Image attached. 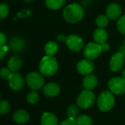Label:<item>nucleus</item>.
Segmentation results:
<instances>
[{"mask_svg": "<svg viewBox=\"0 0 125 125\" xmlns=\"http://www.w3.org/2000/svg\"><path fill=\"white\" fill-rule=\"evenodd\" d=\"M93 38L96 43L99 44H102L103 43L107 42L108 34L106 30H104V28H97L94 30L93 33Z\"/></svg>", "mask_w": 125, "mask_h": 125, "instance_id": "obj_16", "label": "nucleus"}, {"mask_svg": "<svg viewBox=\"0 0 125 125\" xmlns=\"http://www.w3.org/2000/svg\"><path fill=\"white\" fill-rule=\"evenodd\" d=\"M102 52L101 45L94 42L88 43L83 49V55L85 58L94 60L96 59Z\"/></svg>", "mask_w": 125, "mask_h": 125, "instance_id": "obj_7", "label": "nucleus"}, {"mask_svg": "<svg viewBox=\"0 0 125 125\" xmlns=\"http://www.w3.org/2000/svg\"><path fill=\"white\" fill-rule=\"evenodd\" d=\"M115 104V98L110 91H104L98 96V108L103 112L110 110Z\"/></svg>", "mask_w": 125, "mask_h": 125, "instance_id": "obj_3", "label": "nucleus"}, {"mask_svg": "<svg viewBox=\"0 0 125 125\" xmlns=\"http://www.w3.org/2000/svg\"><path fill=\"white\" fill-rule=\"evenodd\" d=\"M60 125H77L76 119L72 118H68L67 119H65L62 121Z\"/></svg>", "mask_w": 125, "mask_h": 125, "instance_id": "obj_30", "label": "nucleus"}, {"mask_svg": "<svg viewBox=\"0 0 125 125\" xmlns=\"http://www.w3.org/2000/svg\"><path fill=\"white\" fill-rule=\"evenodd\" d=\"M66 38H67V36L62 35V34H60L57 36V40L60 42H66Z\"/></svg>", "mask_w": 125, "mask_h": 125, "instance_id": "obj_35", "label": "nucleus"}, {"mask_svg": "<svg viewBox=\"0 0 125 125\" xmlns=\"http://www.w3.org/2000/svg\"><path fill=\"white\" fill-rule=\"evenodd\" d=\"M121 8L117 3H111L110 4L106 9V16L109 19L115 20L121 16Z\"/></svg>", "mask_w": 125, "mask_h": 125, "instance_id": "obj_12", "label": "nucleus"}, {"mask_svg": "<svg viewBox=\"0 0 125 125\" xmlns=\"http://www.w3.org/2000/svg\"><path fill=\"white\" fill-rule=\"evenodd\" d=\"M9 14V8L6 4H0V19H4Z\"/></svg>", "mask_w": 125, "mask_h": 125, "instance_id": "obj_28", "label": "nucleus"}, {"mask_svg": "<svg viewBox=\"0 0 125 125\" xmlns=\"http://www.w3.org/2000/svg\"><path fill=\"white\" fill-rule=\"evenodd\" d=\"M24 1L25 2H28V3H30V2H34L35 0H24Z\"/></svg>", "mask_w": 125, "mask_h": 125, "instance_id": "obj_37", "label": "nucleus"}, {"mask_svg": "<svg viewBox=\"0 0 125 125\" xmlns=\"http://www.w3.org/2000/svg\"><path fill=\"white\" fill-rule=\"evenodd\" d=\"M121 76H122V77H123L124 79H125V69L123 70V72H122V73H121Z\"/></svg>", "mask_w": 125, "mask_h": 125, "instance_id": "obj_36", "label": "nucleus"}, {"mask_svg": "<svg viewBox=\"0 0 125 125\" xmlns=\"http://www.w3.org/2000/svg\"><path fill=\"white\" fill-rule=\"evenodd\" d=\"M60 92V87L56 83H49L43 86V94L48 97L57 96Z\"/></svg>", "mask_w": 125, "mask_h": 125, "instance_id": "obj_13", "label": "nucleus"}, {"mask_svg": "<svg viewBox=\"0 0 125 125\" xmlns=\"http://www.w3.org/2000/svg\"><path fill=\"white\" fill-rule=\"evenodd\" d=\"M124 56H125V53H124Z\"/></svg>", "mask_w": 125, "mask_h": 125, "instance_id": "obj_40", "label": "nucleus"}, {"mask_svg": "<svg viewBox=\"0 0 125 125\" xmlns=\"http://www.w3.org/2000/svg\"><path fill=\"white\" fill-rule=\"evenodd\" d=\"M8 68L13 72H16L20 69L22 65V60L21 58L18 55H14L10 58L8 62Z\"/></svg>", "mask_w": 125, "mask_h": 125, "instance_id": "obj_17", "label": "nucleus"}, {"mask_svg": "<svg viewBox=\"0 0 125 125\" xmlns=\"http://www.w3.org/2000/svg\"><path fill=\"white\" fill-rule=\"evenodd\" d=\"M41 125H58L57 117L49 112H43L41 119Z\"/></svg>", "mask_w": 125, "mask_h": 125, "instance_id": "obj_14", "label": "nucleus"}, {"mask_svg": "<svg viewBox=\"0 0 125 125\" xmlns=\"http://www.w3.org/2000/svg\"><path fill=\"white\" fill-rule=\"evenodd\" d=\"M13 118L15 122H16L17 124H25L27 123L29 119H30V115L29 113L23 109H20L16 110V112H14L13 115Z\"/></svg>", "mask_w": 125, "mask_h": 125, "instance_id": "obj_15", "label": "nucleus"}, {"mask_svg": "<svg viewBox=\"0 0 125 125\" xmlns=\"http://www.w3.org/2000/svg\"><path fill=\"white\" fill-rule=\"evenodd\" d=\"M12 73L13 72H11V70L10 69L3 68L0 70V77L4 80H9Z\"/></svg>", "mask_w": 125, "mask_h": 125, "instance_id": "obj_29", "label": "nucleus"}, {"mask_svg": "<svg viewBox=\"0 0 125 125\" xmlns=\"http://www.w3.org/2000/svg\"><path fill=\"white\" fill-rule=\"evenodd\" d=\"M98 80L95 75L88 74L83 80V87L88 90H93L97 85Z\"/></svg>", "mask_w": 125, "mask_h": 125, "instance_id": "obj_18", "label": "nucleus"}, {"mask_svg": "<svg viewBox=\"0 0 125 125\" xmlns=\"http://www.w3.org/2000/svg\"><path fill=\"white\" fill-rule=\"evenodd\" d=\"M32 14V11L30 10H24L18 13V17L19 18H26L30 16Z\"/></svg>", "mask_w": 125, "mask_h": 125, "instance_id": "obj_32", "label": "nucleus"}, {"mask_svg": "<svg viewBox=\"0 0 125 125\" xmlns=\"http://www.w3.org/2000/svg\"><path fill=\"white\" fill-rule=\"evenodd\" d=\"M125 60L124 54L121 52L115 53L110 58L109 62L110 69L113 72H119L124 66V62Z\"/></svg>", "mask_w": 125, "mask_h": 125, "instance_id": "obj_9", "label": "nucleus"}, {"mask_svg": "<svg viewBox=\"0 0 125 125\" xmlns=\"http://www.w3.org/2000/svg\"><path fill=\"white\" fill-rule=\"evenodd\" d=\"M8 80L10 87L16 91H21L24 85V80L23 77L16 72H13Z\"/></svg>", "mask_w": 125, "mask_h": 125, "instance_id": "obj_11", "label": "nucleus"}, {"mask_svg": "<svg viewBox=\"0 0 125 125\" xmlns=\"http://www.w3.org/2000/svg\"><path fill=\"white\" fill-rule=\"evenodd\" d=\"M0 97H1V94H0Z\"/></svg>", "mask_w": 125, "mask_h": 125, "instance_id": "obj_39", "label": "nucleus"}, {"mask_svg": "<svg viewBox=\"0 0 125 125\" xmlns=\"http://www.w3.org/2000/svg\"><path fill=\"white\" fill-rule=\"evenodd\" d=\"M66 113L69 118H72L76 119L78 117V114H79V110L77 106H76L75 104H71L68 107Z\"/></svg>", "mask_w": 125, "mask_h": 125, "instance_id": "obj_24", "label": "nucleus"}, {"mask_svg": "<svg viewBox=\"0 0 125 125\" xmlns=\"http://www.w3.org/2000/svg\"><path fill=\"white\" fill-rule=\"evenodd\" d=\"M7 38L6 36L4 35V33L0 32V46H4L6 44Z\"/></svg>", "mask_w": 125, "mask_h": 125, "instance_id": "obj_33", "label": "nucleus"}, {"mask_svg": "<svg viewBox=\"0 0 125 125\" xmlns=\"http://www.w3.org/2000/svg\"><path fill=\"white\" fill-rule=\"evenodd\" d=\"M58 70V62L54 56L46 55L42 58L39 64L41 74L46 77H51L56 74Z\"/></svg>", "mask_w": 125, "mask_h": 125, "instance_id": "obj_2", "label": "nucleus"}, {"mask_svg": "<svg viewBox=\"0 0 125 125\" xmlns=\"http://www.w3.org/2000/svg\"><path fill=\"white\" fill-rule=\"evenodd\" d=\"M44 50L46 55L54 56L58 51V44L54 41H50L45 45Z\"/></svg>", "mask_w": 125, "mask_h": 125, "instance_id": "obj_21", "label": "nucleus"}, {"mask_svg": "<svg viewBox=\"0 0 125 125\" xmlns=\"http://www.w3.org/2000/svg\"><path fill=\"white\" fill-rule=\"evenodd\" d=\"M66 0H46V6L53 10H59L64 6Z\"/></svg>", "mask_w": 125, "mask_h": 125, "instance_id": "obj_19", "label": "nucleus"}, {"mask_svg": "<svg viewBox=\"0 0 125 125\" xmlns=\"http://www.w3.org/2000/svg\"><path fill=\"white\" fill-rule=\"evenodd\" d=\"M76 121L77 125H93L92 118L85 114L78 115V117L76 118Z\"/></svg>", "mask_w": 125, "mask_h": 125, "instance_id": "obj_22", "label": "nucleus"}, {"mask_svg": "<svg viewBox=\"0 0 125 125\" xmlns=\"http://www.w3.org/2000/svg\"><path fill=\"white\" fill-rule=\"evenodd\" d=\"M8 50V46L5 45L0 46V60H2L5 57Z\"/></svg>", "mask_w": 125, "mask_h": 125, "instance_id": "obj_31", "label": "nucleus"}, {"mask_svg": "<svg viewBox=\"0 0 125 125\" xmlns=\"http://www.w3.org/2000/svg\"><path fill=\"white\" fill-rule=\"evenodd\" d=\"M101 45V47H102V52H107L110 49V45L109 43H107V42L105 43H103Z\"/></svg>", "mask_w": 125, "mask_h": 125, "instance_id": "obj_34", "label": "nucleus"}, {"mask_svg": "<svg viewBox=\"0 0 125 125\" xmlns=\"http://www.w3.org/2000/svg\"><path fill=\"white\" fill-rule=\"evenodd\" d=\"M62 16L67 22L75 24L83 19L84 10L80 5L72 3L64 8L62 10Z\"/></svg>", "mask_w": 125, "mask_h": 125, "instance_id": "obj_1", "label": "nucleus"}, {"mask_svg": "<svg viewBox=\"0 0 125 125\" xmlns=\"http://www.w3.org/2000/svg\"><path fill=\"white\" fill-rule=\"evenodd\" d=\"M26 81L28 86L34 91L41 89L45 83V80L43 74L38 72L30 73L27 76Z\"/></svg>", "mask_w": 125, "mask_h": 125, "instance_id": "obj_5", "label": "nucleus"}, {"mask_svg": "<svg viewBox=\"0 0 125 125\" xmlns=\"http://www.w3.org/2000/svg\"><path fill=\"white\" fill-rule=\"evenodd\" d=\"M109 19L106 15H100L96 19V24L99 28H104L108 25Z\"/></svg>", "mask_w": 125, "mask_h": 125, "instance_id": "obj_23", "label": "nucleus"}, {"mask_svg": "<svg viewBox=\"0 0 125 125\" xmlns=\"http://www.w3.org/2000/svg\"><path fill=\"white\" fill-rule=\"evenodd\" d=\"M65 43L67 47L73 52H80L84 48V41L77 35H68Z\"/></svg>", "mask_w": 125, "mask_h": 125, "instance_id": "obj_8", "label": "nucleus"}, {"mask_svg": "<svg viewBox=\"0 0 125 125\" xmlns=\"http://www.w3.org/2000/svg\"><path fill=\"white\" fill-rule=\"evenodd\" d=\"M77 72L82 75H88L90 74L94 69V63L92 60L88 59H83L78 62L77 65Z\"/></svg>", "mask_w": 125, "mask_h": 125, "instance_id": "obj_10", "label": "nucleus"}, {"mask_svg": "<svg viewBox=\"0 0 125 125\" xmlns=\"http://www.w3.org/2000/svg\"><path fill=\"white\" fill-rule=\"evenodd\" d=\"M96 101L95 94L91 90H83L77 97V106L82 109H88L94 105Z\"/></svg>", "mask_w": 125, "mask_h": 125, "instance_id": "obj_4", "label": "nucleus"}, {"mask_svg": "<svg viewBox=\"0 0 125 125\" xmlns=\"http://www.w3.org/2000/svg\"><path fill=\"white\" fill-rule=\"evenodd\" d=\"M27 100L31 104H34L37 103L38 102V100H39V94H38V93L35 91L34 90L32 91H31V92H30L27 94Z\"/></svg>", "mask_w": 125, "mask_h": 125, "instance_id": "obj_25", "label": "nucleus"}, {"mask_svg": "<svg viewBox=\"0 0 125 125\" xmlns=\"http://www.w3.org/2000/svg\"><path fill=\"white\" fill-rule=\"evenodd\" d=\"M116 27H117L118 30L121 34L125 35V15L118 18L117 21Z\"/></svg>", "mask_w": 125, "mask_h": 125, "instance_id": "obj_27", "label": "nucleus"}, {"mask_svg": "<svg viewBox=\"0 0 125 125\" xmlns=\"http://www.w3.org/2000/svg\"><path fill=\"white\" fill-rule=\"evenodd\" d=\"M24 45L25 44H24V40L21 38H19V37L13 38L10 43V49L13 51H16V52H19V51L22 50L24 47Z\"/></svg>", "mask_w": 125, "mask_h": 125, "instance_id": "obj_20", "label": "nucleus"}, {"mask_svg": "<svg viewBox=\"0 0 125 125\" xmlns=\"http://www.w3.org/2000/svg\"><path fill=\"white\" fill-rule=\"evenodd\" d=\"M124 46L125 47V38H124Z\"/></svg>", "mask_w": 125, "mask_h": 125, "instance_id": "obj_38", "label": "nucleus"}, {"mask_svg": "<svg viewBox=\"0 0 125 125\" xmlns=\"http://www.w3.org/2000/svg\"><path fill=\"white\" fill-rule=\"evenodd\" d=\"M110 91L116 95H121L125 93V79L121 77H113L108 82Z\"/></svg>", "mask_w": 125, "mask_h": 125, "instance_id": "obj_6", "label": "nucleus"}, {"mask_svg": "<svg viewBox=\"0 0 125 125\" xmlns=\"http://www.w3.org/2000/svg\"><path fill=\"white\" fill-rule=\"evenodd\" d=\"M10 110V105L8 101L6 100L0 101V114L5 115L9 113Z\"/></svg>", "mask_w": 125, "mask_h": 125, "instance_id": "obj_26", "label": "nucleus"}]
</instances>
